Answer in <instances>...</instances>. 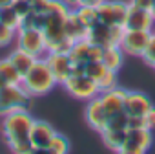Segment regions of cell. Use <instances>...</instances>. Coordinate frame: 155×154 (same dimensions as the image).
<instances>
[{
	"label": "cell",
	"instance_id": "d6a6232c",
	"mask_svg": "<svg viewBox=\"0 0 155 154\" xmlns=\"http://www.w3.org/2000/svg\"><path fill=\"white\" fill-rule=\"evenodd\" d=\"M62 2H64L69 9H77V8H79V0H62Z\"/></svg>",
	"mask_w": 155,
	"mask_h": 154
},
{
	"label": "cell",
	"instance_id": "836d02e7",
	"mask_svg": "<svg viewBox=\"0 0 155 154\" xmlns=\"http://www.w3.org/2000/svg\"><path fill=\"white\" fill-rule=\"evenodd\" d=\"M150 13H151L153 20H155V0H153V4H151V8H150Z\"/></svg>",
	"mask_w": 155,
	"mask_h": 154
},
{
	"label": "cell",
	"instance_id": "3957f363",
	"mask_svg": "<svg viewBox=\"0 0 155 154\" xmlns=\"http://www.w3.org/2000/svg\"><path fill=\"white\" fill-rule=\"evenodd\" d=\"M62 86H64V90L71 97L86 101V103L101 94L99 85L91 79V77H88L86 73H71L68 79L62 83Z\"/></svg>",
	"mask_w": 155,
	"mask_h": 154
},
{
	"label": "cell",
	"instance_id": "52a82bcc",
	"mask_svg": "<svg viewBox=\"0 0 155 154\" xmlns=\"http://www.w3.org/2000/svg\"><path fill=\"white\" fill-rule=\"evenodd\" d=\"M128 9H130V2H124V0H104L101 6H97V22L124 28Z\"/></svg>",
	"mask_w": 155,
	"mask_h": 154
},
{
	"label": "cell",
	"instance_id": "f1b7e54d",
	"mask_svg": "<svg viewBox=\"0 0 155 154\" xmlns=\"http://www.w3.org/2000/svg\"><path fill=\"white\" fill-rule=\"evenodd\" d=\"M11 6H13V9L18 13V17H20V19H24L28 13H31V11H33L29 0H13Z\"/></svg>",
	"mask_w": 155,
	"mask_h": 154
},
{
	"label": "cell",
	"instance_id": "7402d4cb",
	"mask_svg": "<svg viewBox=\"0 0 155 154\" xmlns=\"http://www.w3.org/2000/svg\"><path fill=\"white\" fill-rule=\"evenodd\" d=\"M0 22L11 26L13 30H18V26H20V17H18V13L13 9L11 4L0 8Z\"/></svg>",
	"mask_w": 155,
	"mask_h": 154
},
{
	"label": "cell",
	"instance_id": "7c38bea8",
	"mask_svg": "<svg viewBox=\"0 0 155 154\" xmlns=\"http://www.w3.org/2000/svg\"><path fill=\"white\" fill-rule=\"evenodd\" d=\"M84 119H86V123H88L93 130H97L99 134L106 130L110 116H108V112L104 110V107H102L99 96L88 101V105H86V108H84Z\"/></svg>",
	"mask_w": 155,
	"mask_h": 154
},
{
	"label": "cell",
	"instance_id": "9a60e30c",
	"mask_svg": "<svg viewBox=\"0 0 155 154\" xmlns=\"http://www.w3.org/2000/svg\"><path fill=\"white\" fill-rule=\"evenodd\" d=\"M151 99L142 94V92H135V90H128L126 97H124V112L128 116H139L142 117L150 108H151Z\"/></svg>",
	"mask_w": 155,
	"mask_h": 154
},
{
	"label": "cell",
	"instance_id": "e0dca14e",
	"mask_svg": "<svg viewBox=\"0 0 155 154\" xmlns=\"http://www.w3.org/2000/svg\"><path fill=\"white\" fill-rule=\"evenodd\" d=\"M64 33L73 42L81 40V39H86V35H88V26L79 19V15H77L75 9H69L68 17L64 20Z\"/></svg>",
	"mask_w": 155,
	"mask_h": 154
},
{
	"label": "cell",
	"instance_id": "f35d334b",
	"mask_svg": "<svg viewBox=\"0 0 155 154\" xmlns=\"http://www.w3.org/2000/svg\"><path fill=\"white\" fill-rule=\"evenodd\" d=\"M153 31H155V30H153Z\"/></svg>",
	"mask_w": 155,
	"mask_h": 154
},
{
	"label": "cell",
	"instance_id": "6da1fadb",
	"mask_svg": "<svg viewBox=\"0 0 155 154\" xmlns=\"http://www.w3.org/2000/svg\"><path fill=\"white\" fill-rule=\"evenodd\" d=\"M35 117L29 114V108H20L0 117V130L4 141L11 152L17 154H33L31 149V127Z\"/></svg>",
	"mask_w": 155,
	"mask_h": 154
},
{
	"label": "cell",
	"instance_id": "8992f818",
	"mask_svg": "<svg viewBox=\"0 0 155 154\" xmlns=\"http://www.w3.org/2000/svg\"><path fill=\"white\" fill-rule=\"evenodd\" d=\"M15 42H17V48H22V50H26L28 53H31L35 57H44L48 53V44H46V37H44L42 30L18 28Z\"/></svg>",
	"mask_w": 155,
	"mask_h": 154
},
{
	"label": "cell",
	"instance_id": "603a6c76",
	"mask_svg": "<svg viewBox=\"0 0 155 154\" xmlns=\"http://www.w3.org/2000/svg\"><path fill=\"white\" fill-rule=\"evenodd\" d=\"M69 150V141H68V138L66 136H62V134H58V132H55V136L51 138V141H49V147H48V154H66Z\"/></svg>",
	"mask_w": 155,
	"mask_h": 154
},
{
	"label": "cell",
	"instance_id": "ac0fdd59",
	"mask_svg": "<svg viewBox=\"0 0 155 154\" xmlns=\"http://www.w3.org/2000/svg\"><path fill=\"white\" fill-rule=\"evenodd\" d=\"M9 61L15 64V68L18 70V73L24 77L28 72H29V68L33 66V62L37 61V57L35 55H31V53H28L26 50H22V48H15L9 55Z\"/></svg>",
	"mask_w": 155,
	"mask_h": 154
},
{
	"label": "cell",
	"instance_id": "83f0119b",
	"mask_svg": "<svg viewBox=\"0 0 155 154\" xmlns=\"http://www.w3.org/2000/svg\"><path fill=\"white\" fill-rule=\"evenodd\" d=\"M148 66H155V31H151V37H150V42H148V46H146V50H144V53H142V57H140Z\"/></svg>",
	"mask_w": 155,
	"mask_h": 154
},
{
	"label": "cell",
	"instance_id": "277c9868",
	"mask_svg": "<svg viewBox=\"0 0 155 154\" xmlns=\"http://www.w3.org/2000/svg\"><path fill=\"white\" fill-rule=\"evenodd\" d=\"M31 96L26 92V88L18 83V85H6L0 90V117L20 110V108H29L31 103Z\"/></svg>",
	"mask_w": 155,
	"mask_h": 154
},
{
	"label": "cell",
	"instance_id": "1f68e13d",
	"mask_svg": "<svg viewBox=\"0 0 155 154\" xmlns=\"http://www.w3.org/2000/svg\"><path fill=\"white\" fill-rule=\"evenodd\" d=\"M104 0H79V8H97Z\"/></svg>",
	"mask_w": 155,
	"mask_h": 154
},
{
	"label": "cell",
	"instance_id": "9c48e42d",
	"mask_svg": "<svg viewBox=\"0 0 155 154\" xmlns=\"http://www.w3.org/2000/svg\"><path fill=\"white\" fill-rule=\"evenodd\" d=\"M151 31H139V30H124L122 40H120V50L124 51V55H131V57H142L148 42H150Z\"/></svg>",
	"mask_w": 155,
	"mask_h": 154
},
{
	"label": "cell",
	"instance_id": "f546056e",
	"mask_svg": "<svg viewBox=\"0 0 155 154\" xmlns=\"http://www.w3.org/2000/svg\"><path fill=\"white\" fill-rule=\"evenodd\" d=\"M144 127L155 130V105H151V108L144 114Z\"/></svg>",
	"mask_w": 155,
	"mask_h": 154
},
{
	"label": "cell",
	"instance_id": "e575fe53",
	"mask_svg": "<svg viewBox=\"0 0 155 154\" xmlns=\"http://www.w3.org/2000/svg\"><path fill=\"white\" fill-rule=\"evenodd\" d=\"M13 2V0H0V8H2V6H8V4H11Z\"/></svg>",
	"mask_w": 155,
	"mask_h": 154
},
{
	"label": "cell",
	"instance_id": "74e56055",
	"mask_svg": "<svg viewBox=\"0 0 155 154\" xmlns=\"http://www.w3.org/2000/svg\"><path fill=\"white\" fill-rule=\"evenodd\" d=\"M29 2H31V0H29Z\"/></svg>",
	"mask_w": 155,
	"mask_h": 154
},
{
	"label": "cell",
	"instance_id": "d590c367",
	"mask_svg": "<svg viewBox=\"0 0 155 154\" xmlns=\"http://www.w3.org/2000/svg\"><path fill=\"white\" fill-rule=\"evenodd\" d=\"M6 85H8V83L4 81V77H2V75H0V90H2V88H4Z\"/></svg>",
	"mask_w": 155,
	"mask_h": 154
},
{
	"label": "cell",
	"instance_id": "ffe728a7",
	"mask_svg": "<svg viewBox=\"0 0 155 154\" xmlns=\"http://www.w3.org/2000/svg\"><path fill=\"white\" fill-rule=\"evenodd\" d=\"M124 51L119 48V46H111V48H104L102 51V62L106 68L113 70V72H119L124 64Z\"/></svg>",
	"mask_w": 155,
	"mask_h": 154
},
{
	"label": "cell",
	"instance_id": "8d00e7d4",
	"mask_svg": "<svg viewBox=\"0 0 155 154\" xmlns=\"http://www.w3.org/2000/svg\"><path fill=\"white\" fill-rule=\"evenodd\" d=\"M153 70H155V66H153Z\"/></svg>",
	"mask_w": 155,
	"mask_h": 154
},
{
	"label": "cell",
	"instance_id": "8fae6325",
	"mask_svg": "<svg viewBox=\"0 0 155 154\" xmlns=\"http://www.w3.org/2000/svg\"><path fill=\"white\" fill-rule=\"evenodd\" d=\"M55 132L57 130L53 128L51 123L42 121V119H35L33 127H31V134H29L33 152H46L48 147H49L51 138L55 136Z\"/></svg>",
	"mask_w": 155,
	"mask_h": 154
},
{
	"label": "cell",
	"instance_id": "4fadbf2b",
	"mask_svg": "<svg viewBox=\"0 0 155 154\" xmlns=\"http://www.w3.org/2000/svg\"><path fill=\"white\" fill-rule=\"evenodd\" d=\"M48 66L51 68L53 75H55V79L58 85H62L68 77L73 73V62L69 59L68 53H55V51H48L44 55Z\"/></svg>",
	"mask_w": 155,
	"mask_h": 154
},
{
	"label": "cell",
	"instance_id": "44dd1931",
	"mask_svg": "<svg viewBox=\"0 0 155 154\" xmlns=\"http://www.w3.org/2000/svg\"><path fill=\"white\" fill-rule=\"evenodd\" d=\"M0 75L4 77V81L8 85H18L22 81V75L18 73V70L15 68V64L9 61V57L0 59Z\"/></svg>",
	"mask_w": 155,
	"mask_h": 154
},
{
	"label": "cell",
	"instance_id": "cb8c5ba5",
	"mask_svg": "<svg viewBox=\"0 0 155 154\" xmlns=\"http://www.w3.org/2000/svg\"><path fill=\"white\" fill-rule=\"evenodd\" d=\"M108 72V68L104 66V62L102 61H91V62H88L86 64V75L88 77H91V79L99 85V81L102 79V75Z\"/></svg>",
	"mask_w": 155,
	"mask_h": 154
},
{
	"label": "cell",
	"instance_id": "2e32d148",
	"mask_svg": "<svg viewBox=\"0 0 155 154\" xmlns=\"http://www.w3.org/2000/svg\"><path fill=\"white\" fill-rule=\"evenodd\" d=\"M126 94H128V90H124L120 86H115L111 90H102L99 94V99H101L104 110L108 112V116H113V114L124 110V97H126Z\"/></svg>",
	"mask_w": 155,
	"mask_h": 154
},
{
	"label": "cell",
	"instance_id": "5bb4252c",
	"mask_svg": "<svg viewBox=\"0 0 155 154\" xmlns=\"http://www.w3.org/2000/svg\"><path fill=\"white\" fill-rule=\"evenodd\" d=\"M124 30L153 31V30H155V20H153L150 9H142V8L130 6L128 17H126V22H124Z\"/></svg>",
	"mask_w": 155,
	"mask_h": 154
},
{
	"label": "cell",
	"instance_id": "30bf717a",
	"mask_svg": "<svg viewBox=\"0 0 155 154\" xmlns=\"http://www.w3.org/2000/svg\"><path fill=\"white\" fill-rule=\"evenodd\" d=\"M102 51H104V48H101L97 44H91L88 39H81V40L73 42L68 55H69L71 62L88 64L91 61H102Z\"/></svg>",
	"mask_w": 155,
	"mask_h": 154
},
{
	"label": "cell",
	"instance_id": "d4e9b609",
	"mask_svg": "<svg viewBox=\"0 0 155 154\" xmlns=\"http://www.w3.org/2000/svg\"><path fill=\"white\" fill-rule=\"evenodd\" d=\"M75 11H77V15H79V19L88 28H91L93 24H97V8H77Z\"/></svg>",
	"mask_w": 155,
	"mask_h": 154
},
{
	"label": "cell",
	"instance_id": "484cf974",
	"mask_svg": "<svg viewBox=\"0 0 155 154\" xmlns=\"http://www.w3.org/2000/svg\"><path fill=\"white\" fill-rule=\"evenodd\" d=\"M117 73H119V72H113V70L108 68V72L102 75V79L99 81L101 92H102V90H111V88L119 86V77H117Z\"/></svg>",
	"mask_w": 155,
	"mask_h": 154
},
{
	"label": "cell",
	"instance_id": "ba28073f",
	"mask_svg": "<svg viewBox=\"0 0 155 154\" xmlns=\"http://www.w3.org/2000/svg\"><path fill=\"white\" fill-rule=\"evenodd\" d=\"M151 143H153V130L146 127L128 128L126 139L120 147V154H144L151 149Z\"/></svg>",
	"mask_w": 155,
	"mask_h": 154
},
{
	"label": "cell",
	"instance_id": "4dcf8cb0",
	"mask_svg": "<svg viewBox=\"0 0 155 154\" xmlns=\"http://www.w3.org/2000/svg\"><path fill=\"white\" fill-rule=\"evenodd\" d=\"M130 6H135V8H142V9H150L153 0H128Z\"/></svg>",
	"mask_w": 155,
	"mask_h": 154
},
{
	"label": "cell",
	"instance_id": "5b68a950",
	"mask_svg": "<svg viewBox=\"0 0 155 154\" xmlns=\"http://www.w3.org/2000/svg\"><path fill=\"white\" fill-rule=\"evenodd\" d=\"M122 35H124L122 26H108V24L97 22L91 28H88L86 39L91 44H97L101 48H111V46H120Z\"/></svg>",
	"mask_w": 155,
	"mask_h": 154
},
{
	"label": "cell",
	"instance_id": "4316f807",
	"mask_svg": "<svg viewBox=\"0 0 155 154\" xmlns=\"http://www.w3.org/2000/svg\"><path fill=\"white\" fill-rule=\"evenodd\" d=\"M15 37H17V30L0 22V48H6L11 42H15Z\"/></svg>",
	"mask_w": 155,
	"mask_h": 154
},
{
	"label": "cell",
	"instance_id": "d6986e66",
	"mask_svg": "<svg viewBox=\"0 0 155 154\" xmlns=\"http://www.w3.org/2000/svg\"><path fill=\"white\" fill-rule=\"evenodd\" d=\"M126 130L128 128H106L104 132H101L104 145L113 152H120V147L126 139Z\"/></svg>",
	"mask_w": 155,
	"mask_h": 154
},
{
	"label": "cell",
	"instance_id": "7a4b0ae2",
	"mask_svg": "<svg viewBox=\"0 0 155 154\" xmlns=\"http://www.w3.org/2000/svg\"><path fill=\"white\" fill-rule=\"evenodd\" d=\"M20 85L26 88V92L31 97H42V96H48L58 83L55 79L51 68L48 66L46 59L44 57H37V61L33 62L29 72L22 77Z\"/></svg>",
	"mask_w": 155,
	"mask_h": 154
}]
</instances>
